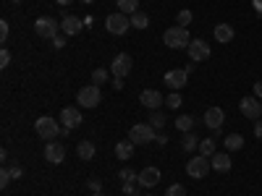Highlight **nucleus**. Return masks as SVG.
Returning a JSON list of instances; mask_svg holds the SVG:
<instances>
[{
    "instance_id": "nucleus-1",
    "label": "nucleus",
    "mask_w": 262,
    "mask_h": 196,
    "mask_svg": "<svg viewBox=\"0 0 262 196\" xmlns=\"http://www.w3.org/2000/svg\"><path fill=\"white\" fill-rule=\"evenodd\" d=\"M191 34H189V29H184V27H170L165 34H163V42H165V47H170V50H186L189 45H191Z\"/></svg>"
},
{
    "instance_id": "nucleus-2",
    "label": "nucleus",
    "mask_w": 262,
    "mask_h": 196,
    "mask_svg": "<svg viewBox=\"0 0 262 196\" xmlns=\"http://www.w3.org/2000/svg\"><path fill=\"white\" fill-rule=\"evenodd\" d=\"M34 131H37V136H39V139L53 141V139H58V134H60V126H58V120H55V118L42 115V118H37Z\"/></svg>"
},
{
    "instance_id": "nucleus-3",
    "label": "nucleus",
    "mask_w": 262,
    "mask_h": 196,
    "mask_svg": "<svg viewBox=\"0 0 262 196\" xmlns=\"http://www.w3.org/2000/svg\"><path fill=\"white\" fill-rule=\"evenodd\" d=\"M212 170V165H210V157H205V155H196V157H191L189 162H186V176L189 178H207V173Z\"/></svg>"
},
{
    "instance_id": "nucleus-4",
    "label": "nucleus",
    "mask_w": 262,
    "mask_h": 196,
    "mask_svg": "<svg viewBox=\"0 0 262 196\" xmlns=\"http://www.w3.org/2000/svg\"><path fill=\"white\" fill-rule=\"evenodd\" d=\"M128 27H131V16H126V13H111L107 16V21H105V29L111 32L113 37H123L126 32H128Z\"/></svg>"
},
{
    "instance_id": "nucleus-5",
    "label": "nucleus",
    "mask_w": 262,
    "mask_h": 196,
    "mask_svg": "<svg viewBox=\"0 0 262 196\" xmlns=\"http://www.w3.org/2000/svg\"><path fill=\"white\" fill-rule=\"evenodd\" d=\"M155 139H158V134H155V128H152L149 123H137V126H131V131H128V141H134V144H149Z\"/></svg>"
},
{
    "instance_id": "nucleus-6",
    "label": "nucleus",
    "mask_w": 262,
    "mask_h": 196,
    "mask_svg": "<svg viewBox=\"0 0 262 196\" xmlns=\"http://www.w3.org/2000/svg\"><path fill=\"white\" fill-rule=\"evenodd\" d=\"M76 100H79V107H97L100 102H102V94H100V86L97 84H90V86H81L79 89V94H76Z\"/></svg>"
},
{
    "instance_id": "nucleus-7",
    "label": "nucleus",
    "mask_w": 262,
    "mask_h": 196,
    "mask_svg": "<svg viewBox=\"0 0 262 196\" xmlns=\"http://www.w3.org/2000/svg\"><path fill=\"white\" fill-rule=\"evenodd\" d=\"M34 32H37V37H45V39L53 42L58 37V21L50 18V16H39L34 21Z\"/></svg>"
},
{
    "instance_id": "nucleus-8",
    "label": "nucleus",
    "mask_w": 262,
    "mask_h": 196,
    "mask_svg": "<svg viewBox=\"0 0 262 196\" xmlns=\"http://www.w3.org/2000/svg\"><path fill=\"white\" fill-rule=\"evenodd\" d=\"M131 68H134V60H131V55H128V53H118V55L113 58L111 71H113V76H116V79H126V76L131 74Z\"/></svg>"
},
{
    "instance_id": "nucleus-9",
    "label": "nucleus",
    "mask_w": 262,
    "mask_h": 196,
    "mask_svg": "<svg viewBox=\"0 0 262 196\" xmlns=\"http://www.w3.org/2000/svg\"><path fill=\"white\" fill-rule=\"evenodd\" d=\"M238 110H242V115L247 120H259L262 118V102L257 97H244L238 102Z\"/></svg>"
},
{
    "instance_id": "nucleus-10",
    "label": "nucleus",
    "mask_w": 262,
    "mask_h": 196,
    "mask_svg": "<svg viewBox=\"0 0 262 196\" xmlns=\"http://www.w3.org/2000/svg\"><path fill=\"white\" fill-rule=\"evenodd\" d=\"M163 81H165V86H168V89L179 92V89H184V86H186V81H189V74H186L184 68H170V71L163 76Z\"/></svg>"
},
{
    "instance_id": "nucleus-11",
    "label": "nucleus",
    "mask_w": 262,
    "mask_h": 196,
    "mask_svg": "<svg viewBox=\"0 0 262 196\" xmlns=\"http://www.w3.org/2000/svg\"><path fill=\"white\" fill-rule=\"evenodd\" d=\"M186 53H189V58H191V63H202V60H207L210 58V45L205 39H191V45L186 47Z\"/></svg>"
},
{
    "instance_id": "nucleus-12",
    "label": "nucleus",
    "mask_w": 262,
    "mask_h": 196,
    "mask_svg": "<svg viewBox=\"0 0 262 196\" xmlns=\"http://www.w3.org/2000/svg\"><path fill=\"white\" fill-rule=\"evenodd\" d=\"M60 123H63V128H79L81 126V113H79V107H63V110H60V118H58Z\"/></svg>"
},
{
    "instance_id": "nucleus-13",
    "label": "nucleus",
    "mask_w": 262,
    "mask_h": 196,
    "mask_svg": "<svg viewBox=\"0 0 262 196\" xmlns=\"http://www.w3.org/2000/svg\"><path fill=\"white\" fill-rule=\"evenodd\" d=\"M45 160H48L50 165H60V162L66 160V146H63L60 141H48V144H45Z\"/></svg>"
},
{
    "instance_id": "nucleus-14",
    "label": "nucleus",
    "mask_w": 262,
    "mask_h": 196,
    "mask_svg": "<svg viewBox=\"0 0 262 196\" xmlns=\"http://www.w3.org/2000/svg\"><path fill=\"white\" fill-rule=\"evenodd\" d=\"M137 183L139 186H144V188H155L158 183H160V170L158 167H142V173L137 176Z\"/></svg>"
},
{
    "instance_id": "nucleus-15",
    "label": "nucleus",
    "mask_w": 262,
    "mask_h": 196,
    "mask_svg": "<svg viewBox=\"0 0 262 196\" xmlns=\"http://www.w3.org/2000/svg\"><path fill=\"white\" fill-rule=\"evenodd\" d=\"M139 102H142L144 107H149V110H158V107H163L165 97H163L160 92H155V89H142V94H139Z\"/></svg>"
},
{
    "instance_id": "nucleus-16",
    "label": "nucleus",
    "mask_w": 262,
    "mask_h": 196,
    "mask_svg": "<svg viewBox=\"0 0 262 196\" xmlns=\"http://www.w3.org/2000/svg\"><path fill=\"white\" fill-rule=\"evenodd\" d=\"M223 120H226V113L221 110V107H207V110H205V126L207 128L217 131L223 126Z\"/></svg>"
},
{
    "instance_id": "nucleus-17",
    "label": "nucleus",
    "mask_w": 262,
    "mask_h": 196,
    "mask_svg": "<svg viewBox=\"0 0 262 196\" xmlns=\"http://www.w3.org/2000/svg\"><path fill=\"white\" fill-rule=\"evenodd\" d=\"M81 18L79 16H63V21H60V32L63 34H69V37H74V34H79L81 32Z\"/></svg>"
},
{
    "instance_id": "nucleus-18",
    "label": "nucleus",
    "mask_w": 262,
    "mask_h": 196,
    "mask_svg": "<svg viewBox=\"0 0 262 196\" xmlns=\"http://www.w3.org/2000/svg\"><path fill=\"white\" fill-rule=\"evenodd\" d=\"M210 165H212V170H217V173H228L231 170V157H228V152H215V155L210 157Z\"/></svg>"
},
{
    "instance_id": "nucleus-19",
    "label": "nucleus",
    "mask_w": 262,
    "mask_h": 196,
    "mask_svg": "<svg viewBox=\"0 0 262 196\" xmlns=\"http://www.w3.org/2000/svg\"><path fill=\"white\" fill-rule=\"evenodd\" d=\"M233 37H236V32H233L231 24H217V27H215V39H217V42L228 45V42H233Z\"/></svg>"
},
{
    "instance_id": "nucleus-20",
    "label": "nucleus",
    "mask_w": 262,
    "mask_h": 196,
    "mask_svg": "<svg viewBox=\"0 0 262 196\" xmlns=\"http://www.w3.org/2000/svg\"><path fill=\"white\" fill-rule=\"evenodd\" d=\"M134 141H118L116 144V157L121 160V162H126V160H131V157H134Z\"/></svg>"
},
{
    "instance_id": "nucleus-21",
    "label": "nucleus",
    "mask_w": 262,
    "mask_h": 196,
    "mask_svg": "<svg viewBox=\"0 0 262 196\" xmlns=\"http://www.w3.org/2000/svg\"><path fill=\"white\" fill-rule=\"evenodd\" d=\"M76 155H79V160L90 162V160L95 157V144H92V141H79V144H76Z\"/></svg>"
},
{
    "instance_id": "nucleus-22",
    "label": "nucleus",
    "mask_w": 262,
    "mask_h": 196,
    "mask_svg": "<svg viewBox=\"0 0 262 196\" xmlns=\"http://www.w3.org/2000/svg\"><path fill=\"white\" fill-rule=\"evenodd\" d=\"M223 144H226V152H238V149H244V136L242 134H228L223 139Z\"/></svg>"
},
{
    "instance_id": "nucleus-23",
    "label": "nucleus",
    "mask_w": 262,
    "mask_h": 196,
    "mask_svg": "<svg viewBox=\"0 0 262 196\" xmlns=\"http://www.w3.org/2000/svg\"><path fill=\"white\" fill-rule=\"evenodd\" d=\"M131 27H134V29H147V27H149V16H147L144 11L131 13Z\"/></svg>"
},
{
    "instance_id": "nucleus-24",
    "label": "nucleus",
    "mask_w": 262,
    "mask_h": 196,
    "mask_svg": "<svg viewBox=\"0 0 262 196\" xmlns=\"http://www.w3.org/2000/svg\"><path fill=\"white\" fill-rule=\"evenodd\" d=\"M181 149L184 152H194V149H200V139H196L191 131L189 134H184V139H181Z\"/></svg>"
},
{
    "instance_id": "nucleus-25",
    "label": "nucleus",
    "mask_w": 262,
    "mask_h": 196,
    "mask_svg": "<svg viewBox=\"0 0 262 196\" xmlns=\"http://www.w3.org/2000/svg\"><path fill=\"white\" fill-rule=\"evenodd\" d=\"M118 11L131 16V13H137L139 11V0H118Z\"/></svg>"
},
{
    "instance_id": "nucleus-26",
    "label": "nucleus",
    "mask_w": 262,
    "mask_h": 196,
    "mask_svg": "<svg viewBox=\"0 0 262 196\" xmlns=\"http://www.w3.org/2000/svg\"><path fill=\"white\" fill-rule=\"evenodd\" d=\"M176 128L181 131V134H189V131L194 128V118L191 115H179L176 118Z\"/></svg>"
},
{
    "instance_id": "nucleus-27",
    "label": "nucleus",
    "mask_w": 262,
    "mask_h": 196,
    "mask_svg": "<svg viewBox=\"0 0 262 196\" xmlns=\"http://www.w3.org/2000/svg\"><path fill=\"white\" fill-rule=\"evenodd\" d=\"M217 152V146H215V139H205V141H200V155H205V157H212Z\"/></svg>"
},
{
    "instance_id": "nucleus-28",
    "label": "nucleus",
    "mask_w": 262,
    "mask_h": 196,
    "mask_svg": "<svg viewBox=\"0 0 262 196\" xmlns=\"http://www.w3.org/2000/svg\"><path fill=\"white\" fill-rule=\"evenodd\" d=\"M149 126L155 128V131H163V126H165V115H163L160 110H152V115H149Z\"/></svg>"
},
{
    "instance_id": "nucleus-29",
    "label": "nucleus",
    "mask_w": 262,
    "mask_h": 196,
    "mask_svg": "<svg viewBox=\"0 0 262 196\" xmlns=\"http://www.w3.org/2000/svg\"><path fill=\"white\" fill-rule=\"evenodd\" d=\"M137 176H139V173H134L131 167H123V170L118 173V178H121L123 183H134V181H137Z\"/></svg>"
},
{
    "instance_id": "nucleus-30",
    "label": "nucleus",
    "mask_w": 262,
    "mask_h": 196,
    "mask_svg": "<svg viewBox=\"0 0 262 196\" xmlns=\"http://www.w3.org/2000/svg\"><path fill=\"white\" fill-rule=\"evenodd\" d=\"M191 18H194V16H191V11H186V8H184V11H181V13L176 16V21H179L176 27H184V29H186V27L191 24Z\"/></svg>"
},
{
    "instance_id": "nucleus-31",
    "label": "nucleus",
    "mask_w": 262,
    "mask_h": 196,
    "mask_svg": "<svg viewBox=\"0 0 262 196\" xmlns=\"http://www.w3.org/2000/svg\"><path fill=\"white\" fill-rule=\"evenodd\" d=\"M105 81H107V71H105V68H95V71H92V84L102 86Z\"/></svg>"
},
{
    "instance_id": "nucleus-32",
    "label": "nucleus",
    "mask_w": 262,
    "mask_h": 196,
    "mask_svg": "<svg viewBox=\"0 0 262 196\" xmlns=\"http://www.w3.org/2000/svg\"><path fill=\"white\" fill-rule=\"evenodd\" d=\"M165 196H186V188H184L181 183H173V186H168Z\"/></svg>"
},
{
    "instance_id": "nucleus-33",
    "label": "nucleus",
    "mask_w": 262,
    "mask_h": 196,
    "mask_svg": "<svg viewBox=\"0 0 262 196\" xmlns=\"http://www.w3.org/2000/svg\"><path fill=\"white\" fill-rule=\"evenodd\" d=\"M165 105H168V107H173V110H176V107L181 105V94H179V92H170V94L165 97Z\"/></svg>"
},
{
    "instance_id": "nucleus-34",
    "label": "nucleus",
    "mask_w": 262,
    "mask_h": 196,
    "mask_svg": "<svg viewBox=\"0 0 262 196\" xmlns=\"http://www.w3.org/2000/svg\"><path fill=\"white\" fill-rule=\"evenodd\" d=\"M11 181H13V176H11V167H3V170H0V186L6 188Z\"/></svg>"
},
{
    "instance_id": "nucleus-35",
    "label": "nucleus",
    "mask_w": 262,
    "mask_h": 196,
    "mask_svg": "<svg viewBox=\"0 0 262 196\" xmlns=\"http://www.w3.org/2000/svg\"><path fill=\"white\" fill-rule=\"evenodd\" d=\"M123 193L126 196H137L139 193V183L134 181V183H123Z\"/></svg>"
},
{
    "instance_id": "nucleus-36",
    "label": "nucleus",
    "mask_w": 262,
    "mask_h": 196,
    "mask_svg": "<svg viewBox=\"0 0 262 196\" xmlns=\"http://www.w3.org/2000/svg\"><path fill=\"white\" fill-rule=\"evenodd\" d=\"M86 186H90L92 193H102V181H97V178H90V181H86Z\"/></svg>"
},
{
    "instance_id": "nucleus-37",
    "label": "nucleus",
    "mask_w": 262,
    "mask_h": 196,
    "mask_svg": "<svg viewBox=\"0 0 262 196\" xmlns=\"http://www.w3.org/2000/svg\"><path fill=\"white\" fill-rule=\"evenodd\" d=\"M0 65H3V68H8V65H11V53L6 47L0 50Z\"/></svg>"
},
{
    "instance_id": "nucleus-38",
    "label": "nucleus",
    "mask_w": 262,
    "mask_h": 196,
    "mask_svg": "<svg viewBox=\"0 0 262 196\" xmlns=\"http://www.w3.org/2000/svg\"><path fill=\"white\" fill-rule=\"evenodd\" d=\"M8 34H11V29H8V21H0V39H8Z\"/></svg>"
},
{
    "instance_id": "nucleus-39",
    "label": "nucleus",
    "mask_w": 262,
    "mask_h": 196,
    "mask_svg": "<svg viewBox=\"0 0 262 196\" xmlns=\"http://www.w3.org/2000/svg\"><path fill=\"white\" fill-rule=\"evenodd\" d=\"M11 176H13V181H18L21 176H24V167H21V165H13V167H11Z\"/></svg>"
},
{
    "instance_id": "nucleus-40",
    "label": "nucleus",
    "mask_w": 262,
    "mask_h": 196,
    "mask_svg": "<svg viewBox=\"0 0 262 196\" xmlns=\"http://www.w3.org/2000/svg\"><path fill=\"white\" fill-rule=\"evenodd\" d=\"M254 136L262 141V120H254Z\"/></svg>"
},
{
    "instance_id": "nucleus-41",
    "label": "nucleus",
    "mask_w": 262,
    "mask_h": 196,
    "mask_svg": "<svg viewBox=\"0 0 262 196\" xmlns=\"http://www.w3.org/2000/svg\"><path fill=\"white\" fill-rule=\"evenodd\" d=\"M53 47H58V50L66 47V37H55V39H53Z\"/></svg>"
},
{
    "instance_id": "nucleus-42",
    "label": "nucleus",
    "mask_w": 262,
    "mask_h": 196,
    "mask_svg": "<svg viewBox=\"0 0 262 196\" xmlns=\"http://www.w3.org/2000/svg\"><path fill=\"white\" fill-rule=\"evenodd\" d=\"M254 97H257V100H262V81H257V84H254Z\"/></svg>"
},
{
    "instance_id": "nucleus-43",
    "label": "nucleus",
    "mask_w": 262,
    "mask_h": 196,
    "mask_svg": "<svg viewBox=\"0 0 262 196\" xmlns=\"http://www.w3.org/2000/svg\"><path fill=\"white\" fill-rule=\"evenodd\" d=\"M155 141H158V144H163V146H165V144H168V136H165V134H158V139H155Z\"/></svg>"
},
{
    "instance_id": "nucleus-44",
    "label": "nucleus",
    "mask_w": 262,
    "mask_h": 196,
    "mask_svg": "<svg viewBox=\"0 0 262 196\" xmlns=\"http://www.w3.org/2000/svg\"><path fill=\"white\" fill-rule=\"evenodd\" d=\"M113 86H116V89L121 92V89H123V79H116V81H113Z\"/></svg>"
},
{
    "instance_id": "nucleus-45",
    "label": "nucleus",
    "mask_w": 262,
    "mask_h": 196,
    "mask_svg": "<svg viewBox=\"0 0 262 196\" xmlns=\"http://www.w3.org/2000/svg\"><path fill=\"white\" fill-rule=\"evenodd\" d=\"M55 3H58V6H71L74 0H55Z\"/></svg>"
},
{
    "instance_id": "nucleus-46",
    "label": "nucleus",
    "mask_w": 262,
    "mask_h": 196,
    "mask_svg": "<svg viewBox=\"0 0 262 196\" xmlns=\"http://www.w3.org/2000/svg\"><path fill=\"white\" fill-rule=\"evenodd\" d=\"M81 3H95V0H81Z\"/></svg>"
},
{
    "instance_id": "nucleus-47",
    "label": "nucleus",
    "mask_w": 262,
    "mask_h": 196,
    "mask_svg": "<svg viewBox=\"0 0 262 196\" xmlns=\"http://www.w3.org/2000/svg\"><path fill=\"white\" fill-rule=\"evenodd\" d=\"M92 196H105V193H92Z\"/></svg>"
}]
</instances>
